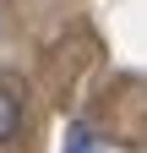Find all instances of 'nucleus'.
Returning a JSON list of instances; mask_svg holds the SVG:
<instances>
[{
	"instance_id": "nucleus-1",
	"label": "nucleus",
	"mask_w": 147,
	"mask_h": 153,
	"mask_svg": "<svg viewBox=\"0 0 147 153\" xmlns=\"http://www.w3.org/2000/svg\"><path fill=\"white\" fill-rule=\"evenodd\" d=\"M16 131H22V99L0 82V142H11Z\"/></svg>"
},
{
	"instance_id": "nucleus-2",
	"label": "nucleus",
	"mask_w": 147,
	"mask_h": 153,
	"mask_svg": "<svg viewBox=\"0 0 147 153\" xmlns=\"http://www.w3.org/2000/svg\"><path fill=\"white\" fill-rule=\"evenodd\" d=\"M60 153H104V142L93 137V131H87V126H71L65 131V148Z\"/></svg>"
}]
</instances>
